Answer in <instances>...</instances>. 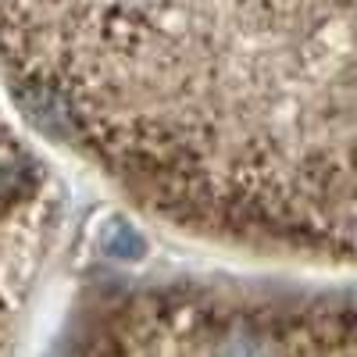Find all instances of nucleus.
I'll list each match as a JSON object with an SVG mask.
<instances>
[{
	"label": "nucleus",
	"instance_id": "nucleus-3",
	"mask_svg": "<svg viewBox=\"0 0 357 357\" xmlns=\"http://www.w3.org/2000/svg\"><path fill=\"white\" fill-rule=\"evenodd\" d=\"M61 193L33 143L0 111V357H11L50 257Z\"/></svg>",
	"mask_w": 357,
	"mask_h": 357
},
{
	"label": "nucleus",
	"instance_id": "nucleus-1",
	"mask_svg": "<svg viewBox=\"0 0 357 357\" xmlns=\"http://www.w3.org/2000/svg\"><path fill=\"white\" fill-rule=\"evenodd\" d=\"M0 79L151 218L354 257V0H0Z\"/></svg>",
	"mask_w": 357,
	"mask_h": 357
},
{
	"label": "nucleus",
	"instance_id": "nucleus-2",
	"mask_svg": "<svg viewBox=\"0 0 357 357\" xmlns=\"http://www.w3.org/2000/svg\"><path fill=\"white\" fill-rule=\"evenodd\" d=\"M350 289L154 279L97 293L54 357H357Z\"/></svg>",
	"mask_w": 357,
	"mask_h": 357
}]
</instances>
